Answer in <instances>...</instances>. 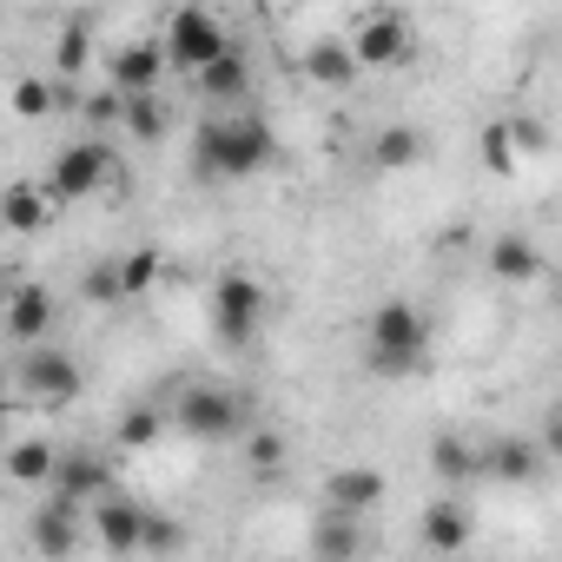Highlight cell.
Wrapping results in <instances>:
<instances>
[{
    "mask_svg": "<svg viewBox=\"0 0 562 562\" xmlns=\"http://www.w3.org/2000/svg\"><path fill=\"white\" fill-rule=\"evenodd\" d=\"M278 159V133L265 113H225V120H205L192 133V179L199 186H232V179H258L265 166Z\"/></svg>",
    "mask_w": 562,
    "mask_h": 562,
    "instance_id": "6da1fadb",
    "label": "cell"
},
{
    "mask_svg": "<svg viewBox=\"0 0 562 562\" xmlns=\"http://www.w3.org/2000/svg\"><path fill=\"white\" fill-rule=\"evenodd\" d=\"M430 358V318L411 299H384L364 325V371L371 378H411Z\"/></svg>",
    "mask_w": 562,
    "mask_h": 562,
    "instance_id": "7a4b0ae2",
    "label": "cell"
},
{
    "mask_svg": "<svg viewBox=\"0 0 562 562\" xmlns=\"http://www.w3.org/2000/svg\"><path fill=\"white\" fill-rule=\"evenodd\" d=\"M212 338L218 345H232V351H251L258 345V331H265V285H258V278L251 271H218L212 278Z\"/></svg>",
    "mask_w": 562,
    "mask_h": 562,
    "instance_id": "3957f363",
    "label": "cell"
},
{
    "mask_svg": "<svg viewBox=\"0 0 562 562\" xmlns=\"http://www.w3.org/2000/svg\"><path fill=\"white\" fill-rule=\"evenodd\" d=\"M172 424H179L192 443H232V437L251 424V411H245V397L225 391V384H186L179 404H172Z\"/></svg>",
    "mask_w": 562,
    "mask_h": 562,
    "instance_id": "277c9868",
    "label": "cell"
},
{
    "mask_svg": "<svg viewBox=\"0 0 562 562\" xmlns=\"http://www.w3.org/2000/svg\"><path fill=\"white\" fill-rule=\"evenodd\" d=\"M159 47H166V74H186V80H192L212 54H225V47H232V34H225V21H218L212 8L186 0V8H172V21H166Z\"/></svg>",
    "mask_w": 562,
    "mask_h": 562,
    "instance_id": "5b68a950",
    "label": "cell"
},
{
    "mask_svg": "<svg viewBox=\"0 0 562 562\" xmlns=\"http://www.w3.org/2000/svg\"><path fill=\"white\" fill-rule=\"evenodd\" d=\"M41 186H47L54 205H80V199L106 192V186H113V146H106V139H74V146H60Z\"/></svg>",
    "mask_w": 562,
    "mask_h": 562,
    "instance_id": "8992f818",
    "label": "cell"
},
{
    "mask_svg": "<svg viewBox=\"0 0 562 562\" xmlns=\"http://www.w3.org/2000/svg\"><path fill=\"white\" fill-rule=\"evenodd\" d=\"M21 391H27L41 411H67V404L87 391V378H80V364H74L67 351H54V345L41 338V345H27V358H21Z\"/></svg>",
    "mask_w": 562,
    "mask_h": 562,
    "instance_id": "52a82bcc",
    "label": "cell"
},
{
    "mask_svg": "<svg viewBox=\"0 0 562 562\" xmlns=\"http://www.w3.org/2000/svg\"><path fill=\"white\" fill-rule=\"evenodd\" d=\"M345 47H351L358 74H391V67L411 60V21L404 14H364Z\"/></svg>",
    "mask_w": 562,
    "mask_h": 562,
    "instance_id": "ba28073f",
    "label": "cell"
},
{
    "mask_svg": "<svg viewBox=\"0 0 562 562\" xmlns=\"http://www.w3.org/2000/svg\"><path fill=\"white\" fill-rule=\"evenodd\" d=\"M87 516H93V536H100L106 555H139V522H146V509H139L133 496L100 490V496L87 503Z\"/></svg>",
    "mask_w": 562,
    "mask_h": 562,
    "instance_id": "9c48e42d",
    "label": "cell"
},
{
    "mask_svg": "<svg viewBox=\"0 0 562 562\" xmlns=\"http://www.w3.org/2000/svg\"><path fill=\"white\" fill-rule=\"evenodd\" d=\"M47 483H54V496H67L74 509H87V503H93L100 490H113V470H106L100 457H87V450H60V457H54V476H47Z\"/></svg>",
    "mask_w": 562,
    "mask_h": 562,
    "instance_id": "30bf717a",
    "label": "cell"
},
{
    "mask_svg": "<svg viewBox=\"0 0 562 562\" xmlns=\"http://www.w3.org/2000/svg\"><path fill=\"white\" fill-rule=\"evenodd\" d=\"M384 470H371V463H351V470H331L325 476V509H345V516H371L378 503H384Z\"/></svg>",
    "mask_w": 562,
    "mask_h": 562,
    "instance_id": "8fae6325",
    "label": "cell"
},
{
    "mask_svg": "<svg viewBox=\"0 0 562 562\" xmlns=\"http://www.w3.org/2000/svg\"><path fill=\"white\" fill-rule=\"evenodd\" d=\"M159 74H166V47H159V41H126V47L106 60L113 93H153Z\"/></svg>",
    "mask_w": 562,
    "mask_h": 562,
    "instance_id": "7c38bea8",
    "label": "cell"
},
{
    "mask_svg": "<svg viewBox=\"0 0 562 562\" xmlns=\"http://www.w3.org/2000/svg\"><path fill=\"white\" fill-rule=\"evenodd\" d=\"M47 218H54V199H47V186H34V179H8V186H0V225H8L14 238H34V232H47Z\"/></svg>",
    "mask_w": 562,
    "mask_h": 562,
    "instance_id": "4fadbf2b",
    "label": "cell"
},
{
    "mask_svg": "<svg viewBox=\"0 0 562 562\" xmlns=\"http://www.w3.org/2000/svg\"><path fill=\"white\" fill-rule=\"evenodd\" d=\"M0 325H8V338L27 351V345H41L47 331H54V292L47 285H21L14 299H8V312H0Z\"/></svg>",
    "mask_w": 562,
    "mask_h": 562,
    "instance_id": "5bb4252c",
    "label": "cell"
},
{
    "mask_svg": "<svg viewBox=\"0 0 562 562\" xmlns=\"http://www.w3.org/2000/svg\"><path fill=\"white\" fill-rule=\"evenodd\" d=\"M27 542H34V555H74V549H80V509H74L67 496H54L47 509H34Z\"/></svg>",
    "mask_w": 562,
    "mask_h": 562,
    "instance_id": "9a60e30c",
    "label": "cell"
},
{
    "mask_svg": "<svg viewBox=\"0 0 562 562\" xmlns=\"http://www.w3.org/2000/svg\"><path fill=\"white\" fill-rule=\"evenodd\" d=\"M470 536H476V522H470V509L457 496H437L424 509V549L430 555H457V549H470Z\"/></svg>",
    "mask_w": 562,
    "mask_h": 562,
    "instance_id": "2e32d148",
    "label": "cell"
},
{
    "mask_svg": "<svg viewBox=\"0 0 562 562\" xmlns=\"http://www.w3.org/2000/svg\"><path fill=\"white\" fill-rule=\"evenodd\" d=\"M192 87L205 93V100H218V106H232V100H245V87H251V60L238 54V47H225V54H212L199 74H192Z\"/></svg>",
    "mask_w": 562,
    "mask_h": 562,
    "instance_id": "e0dca14e",
    "label": "cell"
},
{
    "mask_svg": "<svg viewBox=\"0 0 562 562\" xmlns=\"http://www.w3.org/2000/svg\"><path fill=\"white\" fill-rule=\"evenodd\" d=\"M483 470H490L496 483H536V476L549 470V457H542V443H536V437H503V443H490Z\"/></svg>",
    "mask_w": 562,
    "mask_h": 562,
    "instance_id": "ac0fdd59",
    "label": "cell"
},
{
    "mask_svg": "<svg viewBox=\"0 0 562 562\" xmlns=\"http://www.w3.org/2000/svg\"><path fill=\"white\" fill-rule=\"evenodd\" d=\"M490 271L503 278V285H536V278H542V245L529 232H503L490 245Z\"/></svg>",
    "mask_w": 562,
    "mask_h": 562,
    "instance_id": "d6986e66",
    "label": "cell"
},
{
    "mask_svg": "<svg viewBox=\"0 0 562 562\" xmlns=\"http://www.w3.org/2000/svg\"><path fill=\"white\" fill-rule=\"evenodd\" d=\"M305 80H312V87H325V93H345V87L358 80V60H351V47H345L338 34L312 41V47H305Z\"/></svg>",
    "mask_w": 562,
    "mask_h": 562,
    "instance_id": "ffe728a7",
    "label": "cell"
},
{
    "mask_svg": "<svg viewBox=\"0 0 562 562\" xmlns=\"http://www.w3.org/2000/svg\"><path fill=\"white\" fill-rule=\"evenodd\" d=\"M120 126H126V139L159 146V139H166V126H172V113H166L159 87H153V93H120Z\"/></svg>",
    "mask_w": 562,
    "mask_h": 562,
    "instance_id": "44dd1931",
    "label": "cell"
},
{
    "mask_svg": "<svg viewBox=\"0 0 562 562\" xmlns=\"http://www.w3.org/2000/svg\"><path fill=\"white\" fill-rule=\"evenodd\" d=\"M424 153H430V139L417 126H384L371 139V166L378 172H411V166H424Z\"/></svg>",
    "mask_w": 562,
    "mask_h": 562,
    "instance_id": "7402d4cb",
    "label": "cell"
},
{
    "mask_svg": "<svg viewBox=\"0 0 562 562\" xmlns=\"http://www.w3.org/2000/svg\"><path fill=\"white\" fill-rule=\"evenodd\" d=\"M238 450H245V470H258V476H271V470H285V430H265V424H245L238 437H232Z\"/></svg>",
    "mask_w": 562,
    "mask_h": 562,
    "instance_id": "603a6c76",
    "label": "cell"
},
{
    "mask_svg": "<svg viewBox=\"0 0 562 562\" xmlns=\"http://www.w3.org/2000/svg\"><path fill=\"white\" fill-rule=\"evenodd\" d=\"M358 549H364V529H358V516H345V509H318L312 555H358Z\"/></svg>",
    "mask_w": 562,
    "mask_h": 562,
    "instance_id": "cb8c5ba5",
    "label": "cell"
},
{
    "mask_svg": "<svg viewBox=\"0 0 562 562\" xmlns=\"http://www.w3.org/2000/svg\"><path fill=\"white\" fill-rule=\"evenodd\" d=\"M113 265H120V299H153L159 271H166L159 245H139V251H126V258H113Z\"/></svg>",
    "mask_w": 562,
    "mask_h": 562,
    "instance_id": "d4e9b609",
    "label": "cell"
},
{
    "mask_svg": "<svg viewBox=\"0 0 562 562\" xmlns=\"http://www.w3.org/2000/svg\"><path fill=\"white\" fill-rule=\"evenodd\" d=\"M430 470H437L443 483H470V476L483 470V457H476L463 437H437V443H430Z\"/></svg>",
    "mask_w": 562,
    "mask_h": 562,
    "instance_id": "484cf974",
    "label": "cell"
},
{
    "mask_svg": "<svg viewBox=\"0 0 562 562\" xmlns=\"http://www.w3.org/2000/svg\"><path fill=\"white\" fill-rule=\"evenodd\" d=\"M159 430H166V411H159V404H133V411L113 424L120 450H146V443H159Z\"/></svg>",
    "mask_w": 562,
    "mask_h": 562,
    "instance_id": "4316f807",
    "label": "cell"
},
{
    "mask_svg": "<svg viewBox=\"0 0 562 562\" xmlns=\"http://www.w3.org/2000/svg\"><path fill=\"white\" fill-rule=\"evenodd\" d=\"M54 457H60L54 443L27 437V443H14V450H8V476H14V483H47V476H54Z\"/></svg>",
    "mask_w": 562,
    "mask_h": 562,
    "instance_id": "83f0119b",
    "label": "cell"
},
{
    "mask_svg": "<svg viewBox=\"0 0 562 562\" xmlns=\"http://www.w3.org/2000/svg\"><path fill=\"white\" fill-rule=\"evenodd\" d=\"M8 106H14L21 120H47V113L60 106V93H54V80H34V74H27V80H14Z\"/></svg>",
    "mask_w": 562,
    "mask_h": 562,
    "instance_id": "f1b7e54d",
    "label": "cell"
},
{
    "mask_svg": "<svg viewBox=\"0 0 562 562\" xmlns=\"http://www.w3.org/2000/svg\"><path fill=\"white\" fill-rule=\"evenodd\" d=\"M80 299H87V305H100V312L126 305V299H120V265H113V258H100V265L80 278Z\"/></svg>",
    "mask_w": 562,
    "mask_h": 562,
    "instance_id": "f546056e",
    "label": "cell"
},
{
    "mask_svg": "<svg viewBox=\"0 0 562 562\" xmlns=\"http://www.w3.org/2000/svg\"><path fill=\"white\" fill-rule=\"evenodd\" d=\"M503 133H509L516 159H536V153H549V126H542V120H529V113H509V120H503Z\"/></svg>",
    "mask_w": 562,
    "mask_h": 562,
    "instance_id": "4dcf8cb0",
    "label": "cell"
},
{
    "mask_svg": "<svg viewBox=\"0 0 562 562\" xmlns=\"http://www.w3.org/2000/svg\"><path fill=\"white\" fill-rule=\"evenodd\" d=\"M483 166H490L496 179H509V172L522 166V159H516V146H509V133H503V120H490V126H483Z\"/></svg>",
    "mask_w": 562,
    "mask_h": 562,
    "instance_id": "1f68e13d",
    "label": "cell"
},
{
    "mask_svg": "<svg viewBox=\"0 0 562 562\" xmlns=\"http://www.w3.org/2000/svg\"><path fill=\"white\" fill-rule=\"evenodd\" d=\"M179 542H186V529H179V522H166V516H153V509H146V522H139V555H172V549H179Z\"/></svg>",
    "mask_w": 562,
    "mask_h": 562,
    "instance_id": "d6a6232c",
    "label": "cell"
},
{
    "mask_svg": "<svg viewBox=\"0 0 562 562\" xmlns=\"http://www.w3.org/2000/svg\"><path fill=\"white\" fill-rule=\"evenodd\" d=\"M80 60H87V27H80V21H74V27H67V34H60V67H67V74H74V67H80Z\"/></svg>",
    "mask_w": 562,
    "mask_h": 562,
    "instance_id": "836d02e7",
    "label": "cell"
},
{
    "mask_svg": "<svg viewBox=\"0 0 562 562\" xmlns=\"http://www.w3.org/2000/svg\"><path fill=\"white\" fill-rule=\"evenodd\" d=\"M8 411H14V404H8V397H0V437H8Z\"/></svg>",
    "mask_w": 562,
    "mask_h": 562,
    "instance_id": "e575fe53",
    "label": "cell"
}]
</instances>
